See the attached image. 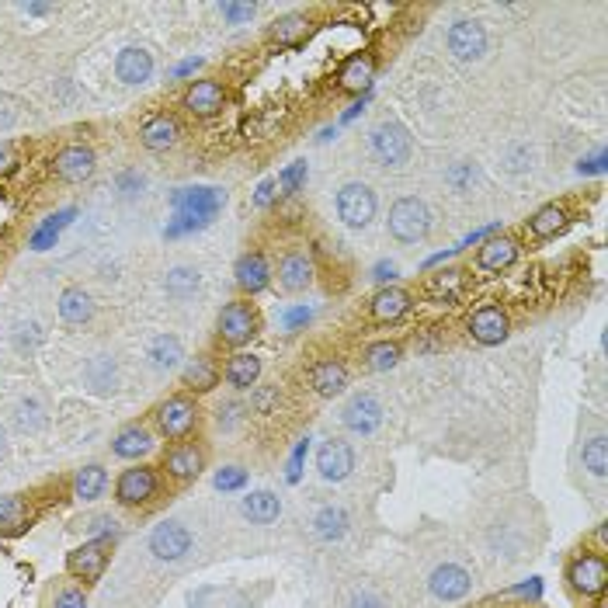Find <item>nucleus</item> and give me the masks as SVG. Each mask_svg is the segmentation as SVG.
I'll return each instance as SVG.
<instances>
[{
    "mask_svg": "<svg viewBox=\"0 0 608 608\" xmlns=\"http://www.w3.org/2000/svg\"><path fill=\"white\" fill-rule=\"evenodd\" d=\"M150 428L164 442H192L202 428V407L188 393H171L150 410Z\"/></svg>",
    "mask_w": 608,
    "mask_h": 608,
    "instance_id": "nucleus-1",
    "label": "nucleus"
},
{
    "mask_svg": "<svg viewBox=\"0 0 608 608\" xmlns=\"http://www.w3.org/2000/svg\"><path fill=\"white\" fill-rule=\"evenodd\" d=\"M171 205L174 223L167 226V237H185L212 223V216L226 205V192L223 188H178L171 195Z\"/></svg>",
    "mask_w": 608,
    "mask_h": 608,
    "instance_id": "nucleus-2",
    "label": "nucleus"
},
{
    "mask_svg": "<svg viewBox=\"0 0 608 608\" xmlns=\"http://www.w3.org/2000/svg\"><path fill=\"white\" fill-rule=\"evenodd\" d=\"M164 494V476H160L157 466L150 463H136L129 470H122L115 476V504L126 511H143V508H153Z\"/></svg>",
    "mask_w": 608,
    "mask_h": 608,
    "instance_id": "nucleus-3",
    "label": "nucleus"
},
{
    "mask_svg": "<svg viewBox=\"0 0 608 608\" xmlns=\"http://www.w3.org/2000/svg\"><path fill=\"white\" fill-rule=\"evenodd\" d=\"M258 334H261V313L251 299H233V303H226L223 310H219L216 317L219 344H226V348L233 351H244Z\"/></svg>",
    "mask_w": 608,
    "mask_h": 608,
    "instance_id": "nucleus-4",
    "label": "nucleus"
},
{
    "mask_svg": "<svg viewBox=\"0 0 608 608\" xmlns=\"http://www.w3.org/2000/svg\"><path fill=\"white\" fill-rule=\"evenodd\" d=\"M563 577H567V588L574 591L577 598H584V602H588V598H602L605 588H608L605 553H591V549H584V553L570 556Z\"/></svg>",
    "mask_w": 608,
    "mask_h": 608,
    "instance_id": "nucleus-5",
    "label": "nucleus"
},
{
    "mask_svg": "<svg viewBox=\"0 0 608 608\" xmlns=\"http://www.w3.org/2000/svg\"><path fill=\"white\" fill-rule=\"evenodd\" d=\"M386 230L397 244H421L431 233V209L421 199L407 195L390 205V219H386Z\"/></svg>",
    "mask_w": 608,
    "mask_h": 608,
    "instance_id": "nucleus-6",
    "label": "nucleus"
},
{
    "mask_svg": "<svg viewBox=\"0 0 608 608\" xmlns=\"http://www.w3.org/2000/svg\"><path fill=\"white\" fill-rule=\"evenodd\" d=\"M112 539H87L80 546H73L67 553V574L73 577L77 584L91 588L105 577L108 563H112Z\"/></svg>",
    "mask_w": 608,
    "mask_h": 608,
    "instance_id": "nucleus-7",
    "label": "nucleus"
},
{
    "mask_svg": "<svg viewBox=\"0 0 608 608\" xmlns=\"http://www.w3.org/2000/svg\"><path fill=\"white\" fill-rule=\"evenodd\" d=\"M205 466H209V452L199 442H174L167 445L157 470L171 483H178V487H188V483H195L205 473Z\"/></svg>",
    "mask_w": 608,
    "mask_h": 608,
    "instance_id": "nucleus-8",
    "label": "nucleus"
},
{
    "mask_svg": "<svg viewBox=\"0 0 608 608\" xmlns=\"http://www.w3.org/2000/svg\"><path fill=\"white\" fill-rule=\"evenodd\" d=\"M226 105H230V91H226V84L216 77L192 80V84L185 87V94H181V108L199 122L219 119V115L226 112Z\"/></svg>",
    "mask_w": 608,
    "mask_h": 608,
    "instance_id": "nucleus-9",
    "label": "nucleus"
},
{
    "mask_svg": "<svg viewBox=\"0 0 608 608\" xmlns=\"http://www.w3.org/2000/svg\"><path fill=\"white\" fill-rule=\"evenodd\" d=\"M379 199L365 181H348L338 188V216L348 230H365L376 219Z\"/></svg>",
    "mask_w": 608,
    "mask_h": 608,
    "instance_id": "nucleus-10",
    "label": "nucleus"
},
{
    "mask_svg": "<svg viewBox=\"0 0 608 608\" xmlns=\"http://www.w3.org/2000/svg\"><path fill=\"white\" fill-rule=\"evenodd\" d=\"M49 171H53V178L63 181V185H84V181H91L94 171H98V153L87 143H67L63 150H56Z\"/></svg>",
    "mask_w": 608,
    "mask_h": 608,
    "instance_id": "nucleus-11",
    "label": "nucleus"
},
{
    "mask_svg": "<svg viewBox=\"0 0 608 608\" xmlns=\"http://www.w3.org/2000/svg\"><path fill=\"white\" fill-rule=\"evenodd\" d=\"M369 146L372 157L383 167H404L410 160V150H414V139H410V133L400 122H379L369 133Z\"/></svg>",
    "mask_w": 608,
    "mask_h": 608,
    "instance_id": "nucleus-12",
    "label": "nucleus"
},
{
    "mask_svg": "<svg viewBox=\"0 0 608 608\" xmlns=\"http://www.w3.org/2000/svg\"><path fill=\"white\" fill-rule=\"evenodd\" d=\"M466 331H470V338L476 344H483V348H497V344H504L511 338V313L497 303H487L470 313Z\"/></svg>",
    "mask_w": 608,
    "mask_h": 608,
    "instance_id": "nucleus-13",
    "label": "nucleus"
},
{
    "mask_svg": "<svg viewBox=\"0 0 608 608\" xmlns=\"http://www.w3.org/2000/svg\"><path fill=\"white\" fill-rule=\"evenodd\" d=\"M271 278H278V285L296 296V292H306L317 282V265H313L310 251L292 247V251H285L282 258H278V265L271 268Z\"/></svg>",
    "mask_w": 608,
    "mask_h": 608,
    "instance_id": "nucleus-14",
    "label": "nucleus"
},
{
    "mask_svg": "<svg viewBox=\"0 0 608 608\" xmlns=\"http://www.w3.org/2000/svg\"><path fill=\"white\" fill-rule=\"evenodd\" d=\"M153 449H157V435H153V428L146 421L122 424L112 438V456L126 459V463H143Z\"/></svg>",
    "mask_w": 608,
    "mask_h": 608,
    "instance_id": "nucleus-15",
    "label": "nucleus"
},
{
    "mask_svg": "<svg viewBox=\"0 0 608 608\" xmlns=\"http://www.w3.org/2000/svg\"><path fill=\"white\" fill-rule=\"evenodd\" d=\"M351 372L341 358H317V362L306 369V386L317 393L320 400H334L348 390Z\"/></svg>",
    "mask_w": 608,
    "mask_h": 608,
    "instance_id": "nucleus-16",
    "label": "nucleus"
},
{
    "mask_svg": "<svg viewBox=\"0 0 608 608\" xmlns=\"http://www.w3.org/2000/svg\"><path fill=\"white\" fill-rule=\"evenodd\" d=\"M445 46H449V53L456 56V60L473 63L487 53V28L476 18H459L452 21L449 35H445Z\"/></svg>",
    "mask_w": 608,
    "mask_h": 608,
    "instance_id": "nucleus-17",
    "label": "nucleus"
},
{
    "mask_svg": "<svg viewBox=\"0 0 608 608\" xmlns=\"http://www.w3.org/2000/svg\"><path fill=\"white\" fill-rule=\"evenodd\" d=\"M518 258H522V244L511 233H497V237H487L480 247H476V268L490 271V275H501V271L515 268Z\"/></svg>",
    "mask_w": 608,
    "mask_h": 608,
    "instance_id": "nucleus-18",
    "label": "nucleus"
},
{
    "mask_svg": "<svg viewBox=\"0 0 608 608\" xmlns=\"http://www.w3.org/2000/svg\"><path fill=\"white\" fill-rule=\"evenodd\" d=\"M192 532H188L185 522H160L157 529L150 532V553L157 556L160 563H178L192 553Z\"/></svg>",
    "mask_w": 608,
    "mask_h": 608,
    "instance_id": "nucleus-19",
    "label": "nucleus"
},
{
    "mask_svg": "<svg viewBox=\"0 0 608 608\" xmlns=\"http://www.w3.org/2000/svg\"><path fill=\"white\" fill-rule=\"evenodd\" d=\"M428 591L438 602H463L473 591V574L459 563H438L428 577Z\"/></svg>",
    "mask_w": 608,
    "mask_h": 608,
    "instance_id": "nucleus-20",
    "label": "nucleus"
},
{
    "mask_svg": "<svg viewBox=\"0 0 608 608\" xmlns=\"http://www.w3.org/2000/svg\"><path fill=\"white\" fill-rule=\"evenodd\" d=\"M181 143V122L171 112H153L139 126V146L150 153H167Z\"/></svg>",
    "mask_w": 608,
    "mask_h": 608,
    "instance_id": "nucleus-21",
    "label": "nucleus"
},
{
    "mask_svg": "<svg viewBox=\"0 0 608 608\" xmlns=\"http://www.w3.org/2000/svg\"><path fill=\"white\" fill-rule=\"evenodd\" d=\"M383 414H386L383 404H379L372 393H355L341 410V424L351 435H372V431L383 424Z\"/></svg>",
    "mask_w": 608,
    "mask_h": 608,
    "instance_id": "nucleus-22",
    "label": "nucleus"
},
{
    "mask_svg": "<svg viewBox=\"0 0 608 608\" xmlns=\"http://www.w3.org/2000/svg\"><path fill=\"white\" fill-rule=\"evenodd\" d=\"M351 470H355V449H351L348 442H341V438H327V442L317 449L320 480L341 483V480H348Z\"/></svg>",
    "mask_w": 608,
    "mask_h": 608,
    "instance_id": "nucleus-23",
    "label": "nucleus"
},
{
    "mask_svg": "<svg viewBox=\"0 0 608 608\" xmlns=\"http://www.w3.org/2000/svg\"><path fill=\"white\" fill-rule=\"evenodd\" d=\"M35 525V504L28 494L0 497V539H18Z\"/></svg>",
    "mask_w": 608,
    "mask_h": 608,
    "instance_id": "nucleus-24",
    "label": "nucleus"
},
{
    "mask_svg": "<svg viewBox=\"0 0 608 608\" xmlns=\"http://www.w3.org/2000/svg\"><path fill=\"white\" fill-rule=\"evenodd\" d=\"M410 306H414V296H410L404 285H383V289L369 299V320L372 324H397L400 317L410 313Z\"/></svg>",
    "mask_w": 608,
    "mask_h": 608,
    "instance_id": "nucleus-25",
    "label": "nucleus"
},
{
    "mask_svg": "<svg viewBox=\"0 0 608 608\" xmlns=\"http://www.w3.org/2000/svg\"><path fill=\"white\" fill-rule=\"evenodd\" d=\"M233 282H237V289L244 292L247 299L251 296H261V292L271 285V265L268 258L261 251H247L240 254L237 268H233Z\"/></svg>",
    "mask_w": 608,
    "mask_h": 608,
    "instance_id": "nucleus-26",
    "label": "nucleus"
},
{
    "mask_svg": "<svg viewBox=\"0 0 608 608\" xmlns=\"http://www.w3.org/2000/svg\"><path fill=\"white\" fill-rule=\"evenodd\" d=\"M219 379H223V369H219L216 358L209 355H195L192 362L181 369V386H185L188 397H205V393H212L219 386Z\"/></svg>",
    "mask_w": 608,
    "mask_h": 608,
    "instance_id": "nucleus-27",
    "label": "nucleus"
},
{
    "mask_svg": "<svg viewBox=\"0 0 608 608\" xmlns=\"http://www.w3.org/2000/svg\"><path fill=\"white\" fill-rule=\"evenodd\" d=\"M376 70H379L376 53H355V56H348V60L341 63V70H338V87H341L344 94L369 91L372 80H376Z\"/></svg>",
    "mask_w": 608,
    "mask_h": 608,
    "instance_id": "nucleus-28",
    "label": "nucleus"
},
{
    "mask_svg": "<svg viewBox=\"0 0 608 608\" xmlns=\"http://www.w3.org/2000/svg\"><path fill=\"white\" fill-rule=\"evenodd\" d=\"M463 292H466V268H442L435 275H428V282H424V299L438 306L459 303Z\"/></svg>",
    "mask_w": 608,
    "mask_h": 608,
    "instance_id": "nucleus-29",
    "label": "nucleus"
},
{
    "mask_svg": "<svg viewBox=\"0 0 608 608\" xmlns=\"http://www.w3.org/2000/svg\"><path fill=\"white\" fill-rule=\"evenodd\" d=\"M570 226V209L563 202H546L525 219V230L532 240H553L556 233H563Z\"/></svg>",
    "mask_w": 608,
    "mask_h": 608,
    "instance_id": "nucleus-30",
    "label": "nucleus"
},
{
    "mask_svg": "<svg viewBox=\"0 0 608 608\" xmlns=\"http://www.w3.org/2000/svg\"><path fill=\"white\" fill-rule=\"evenodd\" d=\"M223 379H226V386L237 393L254 390L261 379V358L254 355V351H233L223 365Z\"/></svg>",
    "mask_w": 608,
    "mask_h": 608,
    "instance_id": "nucleus-31",
    "label": "nucleus"
},
{
    "mask_svg": "<svg viewBox=\"0 0 608 608\" xmlns=\"http://www.w3.org/2000/svg\"><path fill=\"white\" fill-rule=\"evenodd\" d=\"M56 313H60L63 324L70 327H84L94 320V299L91 292L84 289V285H67V289L60 292V299H56Z\"/></svg>",
    "mask_w": 608,
    "mask_h": 608,
    "instance_id": "nucleus-32",
    "label": "nucleus"
},
{
    "mask_svg": "<svg viewBox=\"0 0 608 608\" xmlns=\"http://www.w3.org/2000/svg\"><path fill=\"white\" fill-rule=\"evenodd\" d=\"M115 77L129 87H139L153 77V56L143 46H126L115 56Z\"/></svg>",
    "mask_w": 608,
    "mask_h": 608,
    "instance_id": "nucleus-33",
    "label": "nucleus"
},
{
    "mask_svg": "<svg viewBox=\"0 0 608 608\" xmlns=\"http://www.w3.org/2000/svg\"><path fill=\"white\" fill-rule=\"evenodd\" d=\"M310 25H313V21L306 18V14H296V11L282 14V18L268 28V42H271V46H278V49H296L299 42L310 35Z\"/></svg>",
    "mask_w": 608,
    "mask_h": 608,
    "instance_id": "nucleus-34",
    "label": "nucleus"
},
{
    "mask_svg": "<svg viewBox=\"0 0 608 608\" xmlns=\"http://www.w3.org/2000/svg\"><path fill=\"white\" fill-rule=\"evenodd\" d=\"M108 490V470L101 463H87L70 476V494L77 501H98Z\"/></svg>",
    "mask_w": 608,
    "mask_h": 608,
    "instance_id": "nucleus-35",
    "label": "nucleus"
},
{
    "mask_svg": "<svg viewBox=\"0 0 608 608\" xmlns=\"http://www.w3.org/2000/svg\"><path fill=\"white\" fill-rule=\"evenodd\" d=\"M240 515L254 525H271L282 515V501H278L271 490H251V494L240 501Z\"/></svg>",
    "mask_w": 608,
    "mask_h": 608,
    "instance_id": "nucleus-36",
    "label": "nucleus"
},
{
    "mask_svg": "<svg viewBox=\"0 0 608 608\" xmlns=\"http://www.w3.org/2000/svg\"><path fill=\"white\" fill-rule=\"evenodd\" d=\"M84 383L91 386L94 393H101V397L115 393V386H119V365H115V358L94 355L91 362L84 365Z\"/></svg>",
    "mask_w": 608,
    "mask_h": 608,
    "instance_id": "nucleus-37",
    "label": "nucleus"
},
{
    "mask_svg": "<svg viewBox=\"0 0 608 608\" xmlns=\"http://www.w3.org/2000/svg\"><path fill=\"white\" fill-rule=\"evenodd\" d=\"M400 362H404V344L390 341V338L365 344V351H362V365L369 372H390V369H397Z\"/></svg>",
    "mask_w": 608,
    "mask_h": 608,
    "instance_id": "nucleus-38",
    "label": "nucleus"
},
{
    "mask_svg": "<svg viewBox=\"0 0 608 608\" xmlns=\"http://www.w3.org/2000/svg\"><path fill=\"white\" fill-rule=\"evenodd\" d=\"M146 358L153 362V369L171 372V369H178V365H181L185 348H181V341L174 338V334H157V338L150 341V348H146Z\"/></svg>",
    "mask_w": 608,
    "mask_h": 608,
    "instance_id": "nucleus-39",
    "label": "nucleus"
},
{
    "mask_svg": "<svg viewBox=\"0 0 608 608\" xmlns=\"http://www.w3.org/2000/svg\"><path fill=\"white\" fill-rule=\"evenodd\" d=\"M313 532H317V536L324 539V542L344 539V532H348V511H344V508H334V504L320 508V515L313 518Z\"/></svg>",
    "mask_w": 608,
    "mask_h": 608,
    "instance_id": "nucleus-40",
    "label": "nucleus"
},
{
    "mask_svg": "<svg viewBox=\"0 0 608 608\" xmlns=\"http://www.w3.org/2000/svg\"><path fill=\"white\" fill-rule=\"evenodd\" d=\"M164 289L171 299H192L195 292L202 289V275L199 268H171L164 278Z\"/></svg>",
    "mask_w": 608,
    "mask_h": 608,
    "instance_id": "nucleus-41",
    "label": "nucleus"
},
{
    "mask_svg": "<svg viewBox=\"0 0 608 608\" xmlns=\"http://www.w3.org/2000/svg\"><path fill=\"white\" fill-rule=\"evenodd\" d=\"M14 424H18L21 431H28V435L42 431V424H46V407H42V400L39 397H21L18 407H14Z\"/></svg>",
    "mask_w": 608,
    "mask_h": 608,
    "instance_id": "nucleus-42",
    "label": "nucleus"
},
{
    "mask_svg": "<svg viewBox=\"0 0 608 608\" xmlns=\"http://www.w3.org/2000/svg\"><path fill=\"white\" fill-rule=\"evenodd\" d=\"M581 463H584V470H588L591 476H602L608 473V438L605 435H595V438H588L584 442V449H581Z\"/></svg>",
    "mask_w": 608,
    "mask_h": 608,
    "instance_id": "nucleus-43",
    "label": "nucleus"
},
{
    "mask_svg": "<svg viewBox=\"0 0 608 608\" xmlns=\"http://www.w3.org/2000/svg\"><path fill=\"white\" fill-rule=\"evenodd\" d=\"M303 181H306V164H292V167H285V171L278 174V192H282V195H299Z\"/></svg>",
    "mask_w": 608,
    "mask_h": 608,
    "instance_id": "nucleus-44",
    "label": "nucleus"
},
{
    "mask_svg": "<svg viewBox=\"0 0 608 608\" xmlns=\"http://www.w3.org/2000/svg\"><path fill=\"white\" fill-rule=\"evenodd\" d=\"M219 14L226 18V25H247V21H254V14H258V4H219Z\"/></svg>",
    "mask_w": 608,
    "mask_h": 608,
    "instance_id": "nucleus-45",
    "label": "nucleus"
},
{
    "mask_svg": "<svg viewBox=\"0 0 608 608\" xmlns=\"http://www.w3.org/2000/svg\"><path fill=\"white\" fill-rule=\"evenodd\" d=\"M247 483V473L240 466H226L216 473V490H240Z\"/></svg>",
    "mask_w": 608,
    "mask_h": 608,
    "instance_id": "nucleus-46",
    "label": "nucleus"
},
{
    "mask_svg": "<svg viewBox=\"0 0 608 608\" xmlns=\"http://www.w3.org/2000/svg\"><path fill=\"white\" fill-rule=\"evenodd\" d=\"M91 539H119V522L112 515H98L91 518Z\"/></svg>",
    "mask_w": 608,
    "mask_h": 608,
    "instance_id": "nucleus-47",
    "label": "nucleus"
},
{
    "mask_svg": "<svg viewBox=\"0 0 608 608\" xmlns=\"http://www.w3.org/2000/svg\"><path fill=\"white\" fill-rule=\"evenodd\" d=\"M53 608H87V591L84 588H63V591H56Z\"/></svg>",
    "mask_w": 608,
    "mask_h": 608,
    "instance_id": "nucleus-48",
    "label": "nucleus"
},
{
    "mask_svg": "<svg viewBox=\"0 0 608 608\" xmlns=\"http://www.w3.org/2000/svg\"><path fill=\"white\" fill-rule=\"evenodd\" d=\"M445 181H449V185H456L459 192H466V188H470L473 181H476V171H473V164H456V167H452L449 174H445Z\"/></svg>",
    "mask_w": 608,
    "mask_h": 608,
    "instance_id": "nucleus-49",
    "label": "nucleus"
},
{
    "mask_svg": "<svg viewBox=\"0 0 608 608\" xmlns=\"http://www.w3.org/2000/svg\"><path fill=\"white\" fill-rule=\"evenodd\" d=\"M18 164H21L18 150H14L11 143H0V178H7V174L18 171Z\"/></svg>",
    "mask_w": 608,
    "mask_h": 608,
    "instance_id": "nucleus-50",
    "label": "nucleus"
},
{
    "mask_svg": "<svg viewBox=\"0 0 608 608\" xmlns=\"http://www.w3.org/2000/svg\"><path fill=\"white\" fill-rule=\"evenodd\" d=\"M56 240H60V233L49 230V226H39V230L32 233V240H28V247H32V251H49Z\"/></svg>",
    "mask_w": 608,
    "mask_h": 608,
    "instance_id": "nucleus-51",
    "label": "nucleus"
},
{
    "mask_svg": "<svg viewBox=\"0 0 608 608\" xmlns=\"http://www.w3.org/2000/svg\"><path fill=\"white\" fill-rule=\"evenodd\" d=\"M310 320H313V310H306V306H299V310H289V313H285V331L296 334L299 327L310 324Z\"/></svg>",
    "mask_w": 608,
    "mask_h": 608,
    "instance_id": "nucleus-52",
    "label": "nucleus"
},
{
    "mask_svg": "<svg viewBox=\"0 0 608 608\" xmlns=\"http://www.w3.org/2000/svg\"><path fill=\"white\" fill-rule=\"evenodd\" d=\"M275 188H278V181H261V185H258V192H254V205H261V209H268V205L271 202H275Z\"/></svg>",
    "mask_w": 608,
    "mask_h": 608,
    "instance_id": "nucleus-53",
    "label": "nucleus"
},
{
    "mask_svg": "<svg viewBox=\"0 0 608 608\" xmlns=\"http://www.w3.org/2000/svg\"><path fill=\"white\" fill-rule=\"evenodd\" d=\"M348 608H386V602L379 595H355L348 602Z\"/></svg>",
    "mask_w": 608,
    "mask_h": 608,
    "instance_id": "nucleus-54",
    "label": "nucleus"
},
{
    "mask_svg": "<svg viewBox=\"0 0 608 608\" xmlns=\"http://www.w3.org/2000/svg\"><path fill=\"white\" fill-rule=\"evenodd\" d=\"M372 278H376L379 285H393V278H397V265H376V271H372Z\"/></svg>",
    "mask_w": 608,
    "mask_h": 608,
    "instance_id": "nucleus-55",
    "label": "nucleus"
},
{
    "mask_svg": "<svg viewBox=\"0 0 608 608\" xmlns=\"http://www.w3.org/2000/svg\"><path fill=\"white\" fill-rule=\"evenodd\" d=\"M605 171V153H598L595 160H581V174H598Z\"/></svg>",
    "mask_w": 608,
    "mask_h": 608,
    "instance_id": "nucleus-56",
    "label": "nucleus"
},
{
    "mask_svg": "<svg viewBox=\"0 0 608 608\" xmlns=\"http://www.w3.org/2000/svg\"><path fill=\"white\" fill-rule=\"evenodd\" d=\"M271 400H278V390H265V393H258V397H254V407H258L261 414H268Z\"/></svg>",
    "mask_w": 608,
    "mask_h": 608,
    "instance_id": "nucleus-57",
    "label": "nucleus"
},
{
    "mask_svg": "<svg viewBox=\"0 0 608 608\" xmlns=\"http://www.w3.org/2000/svg\"><path fill=\"white\" fill-rule=\"evenodd\" d=\"M202 67V60H188V63H181V67H174V77H188V73H195Z\"/></svg>",
    "mask_w": 608,
    "mask_h": 608,
    "instance_id": "nucleus-58",
    "label": "nucleus"
},
{
    "mask_svg": "<svg viewBox=\"0 0 608 608\" xmlns=\"http://www.w3.org/2000/svg\"><path fill=\"white\" fill-rule=\"evenodd\" d=\"M21 11L25 14H49L53 11V4H21Z\"/></svg>",
    "mask_w": 608,
    "mask_h": 608,
    "instance_id": "nucleus-59",
    "label": "nucleus"
},
{
    "mask_svg": "<svg viewBox=\"0 0 608 608\" xmlns=\"http://www.w3.org/2000/svg\"><path fill=\"white\" fill-rule=\"evenodd\" d=\"M7 456H11V442H7V431L0 428V463H4Z\"/></svg>",
    "mask_w": 608,
    "mask_h": 608,
    "instance_id": "nucleus-60",
    "label": "nucleus"
},
{
    "mask_svg": "<svg viewBox=\"0 0 608 608\" xmlns=\"http://www.w3.org/2000/svg\"><path fill=\"white\" fill-rule=\"evenodd\" d=\"M0 271H4V261H0Z\"/></svg>",
    "mask_w": 608,
    "mask_h": 608,
    "instance_id": "nucleus-61",
    "label": "nucleus"
}]
</instances>
